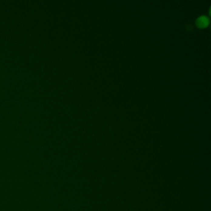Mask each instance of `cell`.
I'll use <instances>...</instances> for the list:
<instances>
[{
  "instance_id": "1",
  "label": "cell",
  "mask_w": 211,
  "mask_h": 211,
  "mask_svg": "<svg viewBox=\"0 0 211 211\" xmlns=\"http://www.w3.org/2000/svg\"><path fill=\"white\" fill-rule=\"evenodd\" d=\"M209 21L208 18L205 16H200L196 20L197 25L201 28H204L207 27L209 24Z\"/></svg>"
}]
</instances>
